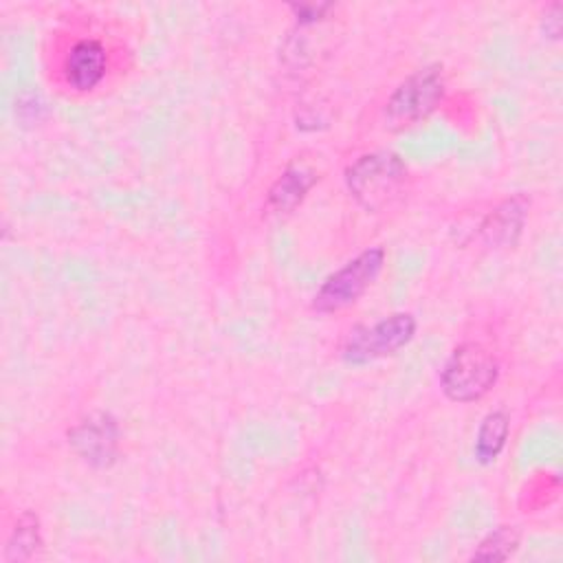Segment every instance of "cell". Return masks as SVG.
<instances>
[{"label": "cell", "instance_id": "14", "mask_svg": "<svg viewBox=\"0 0 563 563\" xmlns=\"http://www.w3.org/2000/svg\"><path fill=\"white\" fill-rule=\"evenodd\" d=\"M541 31L548 40L556 42L563 31V18H561V2H552L545 7V13L541 18Z\"/></svg>", "mask_w": 563, "mask_h": 563}, {"label": "cell", "instance_id": "9", "mask_svg": "<svg viewBox=\"0 0 563 563\" xmlns=\"http://www.w3.org/2000/svg\"><path fill=\"white\" fill-rule=\"evenodd\" d=\"M319 183V174L306 165H288L277 180L271 185L266 196V207L273 213H290L295 211L310 189Z\"/></svg>", "mask_w": 563, "mask_h": 563}, {"label": "cell", "instance_id": "10", "mask_svg": "<svg viewBox=\"0 0 563 563\" xmlns=\"http://www.w3.org/2000/svg\"><path fill=\"white\" fill-rule=\"evenodd\" d=\"M510 438V413L506 409L488 411L475 431L473 457L482 466H490L499 460Z\"/></svg>", "mask_w": 563, "mask_h": 563}, {"label": "cell", "instance_id": "8", "mask_svg": "<svg viewBox=\"0 0 563 563\" xmlns=\"http://www.w3.org/2000/svg\"><path fill=\"white\" fill-rule=\"evenodd\" d=\"M530 198L515 194L501 200L479 224L482 240L493 249H510L519 242L528 220Z\"/></svg>", "mask_w": 563, "mask_h": 563}, {"label": "cell", "instance_id": "13", "mask_svg": "<svg viewBox=\"0 0 563 563\" xmlns=\"http://www.w3.org/2000/svg\"><path fill=\"white\" fill-rule=\"evenodd\" d=\"M292 18L299 22V24H317L319 20L325 18V13L332 9L330 2H292L288 4Z\"/></svg>", "mask_w": 563, "mask_h": 563}, {"label": "cell", "instance_id": "7", "mask_svg": "<svg viewBox=\"0 0 563 563\" xmlns=\"http://www.w3.org/2000/svg\"><path fill=\"white\" fill-rule=\"evenodd\" d=\"M66 438L70 451L92 468L103 471L119 460L121 424L114 413L106 409L88 411L68 429Z\"/></svg>", "mask_w": 563, "mask_h": 563}, {"label": "cell", "instance_id": "4", "mask_svg": "<svg viewBox=\"0 0 563 563\" xmlns=\"http://www.w3.org/2000/svg\"><path fill=\"white\" fill-rule=\"evenodd\" d=\"M418 332V319L398 310L372 323L356 325L341 343V358L352 367H363L405 350Z\"/></svg>", "mask_w": 563, "mask_h": 563}, {"label": "cell", "instance_id": "5", "mask_svg": "<svg viewBox=\"0 0 563 563\" xmlns=\"http://www.w3.org/2000/svg\"><path fill=\"white\" fill-rule=\"evenodd\" d=\"M446 92L440 64H427L407 75L387 97L383 119L389 130H405L422 123L435 112Z\"/></svg>", "mask_w": 563, "mask_h": 563}, {"label": "cell", "instance_id": "2", "mask_svg": "<svg viewBox=\"0 0 563 563\" xmlns=\"http://www.w3.org/2000/svg\"><path fill=\"white\" fill-rule=\"evenodd\" d=\"M499 380V361L479 341H462L451 350L440 369V389L451 402L482 400Z\"/></svg>", "mask_w": 563, "mask_h": 563}, {"label": "cell", "instance_id": "1", "mask_svg": "<svg viewBox=\"0 0 563 563\" xmlns=\"http://www.w3.org/2000/svg\"><path fill=\"white\" fill-rule=\"evenodd\" d=\"M343 180L361 209L378 213L402 196L409 169L396 152L376 150L354 158L345 167Z\"/></svg>", "mask_w": 563, "mask_h": 563}, {"label": "cell", "instance_id": "11", "mask_svg": "<svg viewBox=\"0 0 563 563\" xmlns=\"http://www.w3.org/2000/svg\"><path fill=\"white\" fill-rule=\"evenodd\" d=\"M44 545V534H42V523L35 510H22L9 530L7 545H4V561L15 563V561H31L37 556V552Z\"/></svg>", "mask_w": 563, "mask_h": 563}, {"label": "cell", "instance_id": "3", "mask_svg": "<svg viewBox=\"0 0 563 563\" xmlns=\"http://www.w3.org/2000/svg\"><path fill=\"white\" fill-rule=\"evenodd\" d=\"M387 251L383 246H367L343 266L332 271L312 295V310L319 314H334L354 306L378 279L385 268Z\"/></svg>", "mask_w": 563, "mask_h": 563}, {"label": "cell", "instance_id": "6", "mask_svg": "<svg viewBox=\"0 0 563 563\" xmlns=\"http://www.w3.org/2000/svg\"><path fill=\"white\" fill-rule=\"evenodd\" d=\"M112 66V48L101 35H73L59 53L57 75L70 92L90 95L106 84Z\"/></svg>", "mask_w": 563, "mask_h": 563}, {"label": "cell", "instance_id": "12", "mask_svg": "<svg viewBox=\"0 0 563 563\" xmlns=\"http://www.w3.org/2000/svg\"><path fill=\"white\" fill-rule=\"evenodd\" d=\"M521 543V534L515 526H497L477 543L471 559L473 561H508Z\"/></svg>", "mask_w": 563, "mask_h": 563}]
</instances>
